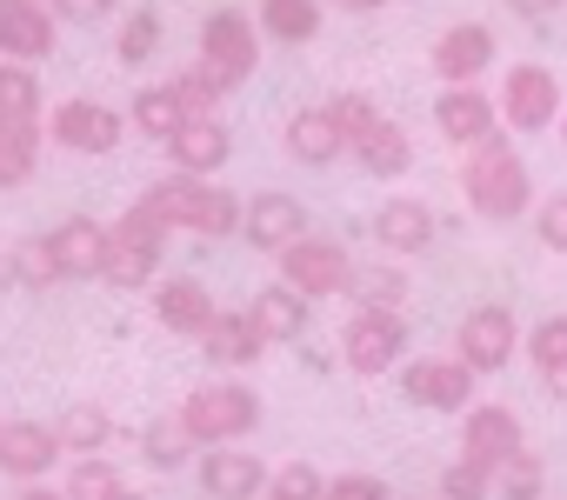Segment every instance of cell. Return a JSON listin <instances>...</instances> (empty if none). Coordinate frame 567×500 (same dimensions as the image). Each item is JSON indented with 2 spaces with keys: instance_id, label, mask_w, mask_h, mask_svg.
<instances>
[{
  "instance_id": "cell-12",
  "label": "cell",
  "mask_w": 567,
  "mask_h": 500,
  "mask_svg": "<svg viewBox=\"0 0 567 500\" xmlns=\"http://www.w3.org/2000/svg\"><path fill=\"white\" fill-rule=\"evenodd\" d=\"M494 28H481V21H454L441 41H434V81H447V87H474L487 67H494Z\"/></svg>"
},
{
  "instance_id": "cell-25",
  "label": "cell",
  "mask_w": 567,
  "mask_h": 500,
  "mask_svg": "<svg viewBox=\"0 0 567 500\" xmlns=\"http://www.w3.org/2000/svg\"><path fill=\"white\" fill-rule=\"evenodd\" d=\"M254 34L274 41V48H301V41H315V34H321V0H260Z\"/></svg>"
},
{
  "instance_id": "cell-38",
  "label": "cell",
  "mask_w": 567,
  "mask_h": 500,
  "mask_svg": "<svg viewBox=\"0 0 567 500\" xmlns=\"http://www.w3.org/2000/svg\"><path fill=\"white\" fill-rule=\"evenodd\" d=\"M321 493H328V473L308 467V460L274 467V480H267V500H321Z\"/></svg>"
},
{
  "instance_id": "cell-34",
  "label": "cell",
  "mask_w": 567,
  "mask_h": 500,
  "mask_svg": "<svg viewBox=\"0 0 567 500\" xmlns=\"http://www.w3.org/2000/svg\"><path fill=\"white\" fill-rule=\"evenodd\" d=\"M540 480H547V467H540L534 447H514V454L494 467V493H501V500H540Z\"/></svg>"
},
{
  "instance_id": "cell-2",
  "label": "cell",
  "mask_w": 567,
  "mask_h": 500,
  "mask_svg": "<svg viewBox=\"0 0 567 500\" xmlns=\"http://www.w3.org/2000/svg\"><path fill=\"white\" fill-rule=\"evenodd\" d=\"M174 414L194 434V447H240L260 427V394L247 381H200Z\"/></svg>"
},
{
  "instance_id": "cell-19",
  "label": "cell",
  "mask_w": 567,
  "mask_h": 500,
  "mask_svg": "<svg viewBox=\"0 0 567 500\" xmlns=\"http://www.w3.org/2000/svg\"><path fill=\"white\" fill-rule=\"evenodd\" d=\"M374 240H381V254H427V247H434V207L414 200V194L381 200V213H374Z\"/></svg>"
},
{
  "instance_id": "cell-45",
  "label": "cell",
  "mask_w": 567,
  "mask_h": 500,
  "mask_svg": "<svg viewBox=\"0 0 567 500\" xmlns=\"http://www.w3.org/2000/svg\"><path fill=\"white\" fill-rule=\"evenodd\" d=\"M61 8V21H81V28H94V21H107V8L114 0H54Z\"/></svg>"
},
{
  "instance_id": "cell-36",
  "label": "cell",
  "mask_w": 567,
  "mask_h": 500,
  "mask_svg": "<svg viewBox=\"0 0 567 500\" xmlns=\"http://www.w3.org/2000/svg\"><path fill=\"white\" fill-rule=\"evenodd\" d=\"M181 121H187V114H181V101L167 94V81H161V87H141V94H134V127H141L147 140H167V134H174Z\"/></svg>"
},
{
  "instance_id": "cell-51",
  "label": "cell",
  "mask_w": 567,
  "mask_h": 500,
  "mask_svg": "<svg viewBox=\"0 0 567 500\" xmlns=\"http://www.w3.org/2000/svg\"><path fill=\"white\" fill-rule=\"evenodd\" d=\"M560 140H567V107H560Z\"/></svg>"
},
{
  "instance_id": "cell-13",
  "label": "cell",
  "mask_w": 567,
  "mask_h": 500,
  "mask_svg": "<svg viewBox=\"0 0 567 500\" xmlns=\"http://www.w3.org/2000/svg\"><path fill=\"white\" fill-rule=\"evenodd\" d=\"M161 147H167V160H174L181 174H194V180H214V174L227 167V154H234V140H227V127H220L214 114H187Z\"/></svg>"
},
{
  "instance_id": "cell-32",
  "label": "cell",
  "mask_w": 567,
  "mask_h": 500,
  "mask_svg": "<svg viewBox=\"0 0 567 500\" xmlns=\"http://www.w3.org/2000/svg\"><path fill=\"white\" fill-rule=\"evenodd\" d=\"M0 121H41V81L28 61H0Z\"/></svg>"
},
{
  "instance_id": "cell-5",
  "label": "cell",
  "mask_w": 567,
  "mask_h": 500,
  "mask_svg": "<svg viewBox=\"0 0 567 500\" xmlns=\"http://www.w3.org/2000/svg\"><path fill=\"white\" fill-rule=\"evenodd\" d=\"M254 61H260V34H254V14H240V8H214L207 21H200V74H214V87L220 94H234L247 74H254Z\"/></svg>"
},
{
  "instance_id": "cell-49",
  "label": "cell",
  "mask_w": 567,
  "mask_h": 500,
  "mask_svg": "<svg viewBox=\"0 0 567 500\" xmlns=\"http://www.w3.org/2000/svg\"><path fill=\"white\" fill-rule=\"evenodd\" d=\"M21 500H68V493H48V487H28Z\"/></svg>"
},
{
  "instance_id": "cell-48",
  "label": "cell",
  "mask_w": 567,
  "mask_h": 500,
  "mask_svg": "<svg viewBox=\"0 0 567 500\" xmlns=\"http://www.w3.org/2000/svg\"><path fill=\"white\" fill-rule=\"evenodd\" d=\"M334 8H348V14H374V8H388V0H334Z\"/></svg>"
},
{
  "instance_id": "cell-35",
  "label": "cell",
  "mask_w": 567,
  "mask_h": 500,
  "mask_svg": "<svg viewBox=\"0 0 567 500\" xmlns=\"http://www.w3.org/2000/svg\"><path fill=\"white\" fill-rule=\"evenodd\" d=\"M8 274H14L21 288H54V281H61L48 233H28V240H14V254H8Z\"/></svg>"
},
{
  "instance_id": "cell-16",
  "label": "cell",
  "mask_w": 567,
  "mask_h": 500,
  "mask_svg": "<svg viewBox=\"0 0 567 500\" xmlns=\"http://www.w3.org/2000/svg\"><path fill=\"white\" fill-rule=\"evenodd\" d=\"M200 493L207 500H260L267 460H254L247 447H200Z\"/></svg>"
},
{
  "instance_id": "cell-24",
  "label": "cell",
  "mask_w": 567,
  "mask_h": 500,
  "mask_svg": "<svg viewBox=\"0 0 567 500\" xmlns=\"http://www.w3.org/2000/svg\"><path fill=\"white\" fill-rule=\"evenodd\" d=\"M200 354H207L214 367H254V361L267 354V341L254 334L247 314H214V321L200 327Z\"/></svg>"
},
{
  "instance_id": "cell-50",
  "label": "cell",
  "mask_w": 567,
  "mask_h": 500,
  "mask_svg": "<svg viewBox=\"0 0 567 500\" xmlns=\"http://www.w3.org/2000/svg\"><path fill=\"white\" fill-rule=\"evenodd\" d=\"M121 500H147V493H134V487H127V493H121Z\"/></svg>"
},
{
  "instance_id": "cell-31",
  "label": "cell",
  "mask_w": 567,
  "mask_h": 500,
  "mask_svg": "<svg viewBox=\"0 0 567 500\" xmlns=\"http://www.w3.org/2000/svg\"><path fill=\"white\" fill-rule=\"evenodd\" d=\"M187 454H194V434L181 427V414H161V420H147L141 427V460L147 467H187Z\"/></svg>"
},
{
  "instance_id": "cell-8",
  "label": "cell",
  "mask_w": 567,
  "mask_h": 500,
  "mask_svg": "<svg viewBox=\"0 0 567 500\" xmlns=\"http://www.w3.org/2000/svg\"><path fill=\"white\" fill-rule=\"evenodd\" d=\"M501 121H507L514 134H540V127H554V121H560V81H554L540 61L507 67V81H501Z\"/></svg>"
},
{
  "instance_id": "cell-21",
  "label": "cell",
  "mask_w": 567,
  "mask_h": 500,
  "mask_svg": "<svg viewBox=\"0 0 567 500\" xmlns=\"http://www.w3.org/2000/svg\"><path fill=\"white\" fill-rule=\"evenodd\" d=\"M514 447H527V440H520V414H514V407H467V414H461V454H467V460L501 467Z\"/></svg>"
},
{
  "instance_id": "cell-40",
  "label": "cell",
  "mask_w": 567,
  "mask_h": 500,
  "mask_svg": "<svg viewBox=\"0 0 567 500\" xmlns=\"http://www.w3.org/2000/svg\"><path fill=\"white\" fill-rule=\"evenodd\" d=\"M527 354H534V374H547V367H567V314H547V321H534V334H527Z\"/></svg>"
},
{
  "instance_id": "cell-39",
  "label": "cell",
  "mask_w": 567,
  "mask_h": 500,
  "mask_svg": "<svg viewBox=\"0 0 567 500\" xmlns=\"http://www.w3.org/2000/svg\"><path fill=\"white\" fill-rule=\"evenodd\" d=\"M114 41H121V61H127V67H141V61L161 48V14H154V8H134V14L121 21V34H114Z\"/></svg>"
},
{
  "instance_id": "cell-37",
  "label": "cell",
  "mask_w": 567,
  "mask_h": 500,
  "mask_svg": "<svg viewBox=\"0 0 567 500\" xmlns=\"http://www.w3.org/2000/svg\"><path fill=\"white\" fill-rule=\"evenodd\" d=\"M494 493V467H481V460H447L441 467V500H487Z\"/></svg>"
},
{
  "instance_id": "cell-23",
  "label": "cell",
  "mask_w": 567,
  "mask_h": 500,
  "mask_svg": "<svg viewBox=\"0 0 567 500\" xmlns=\"http://www.w3.org/2000/svg\"><path fill=\"white\" fill-rule=\"evenodd\" d=\"M240 314L254 321V334H260L267 347H288V341H301V334H308V314H315V308H308L295 288H260Z\"/></svg>"
},
{
  "instance_id": "cell-30",
  "label": "cell",
  "mask_w": 567,
  "mask_h": 500,
  "mask_svg": "<svg viewBox=\"0 0 567 500\" xmlns=\"http://www.w3.org/2000/svg\"><path fill=\"white\" fill-rule=\"evenodd\" d=\"M41 160V121H0V187H21Z\"/></svg>"
},
{
  "instance_id": "cell-11",
  "label": "cell",
  "mask_w": 567,
  "mask_h": 500,
  "mask_svg": "<svg viewBox=\"0 0 567 500\" xmlns=\"http://www.w3.org/2000/svg\"><path fill=\"white\" fill-rule=\"evenodd\" d=\"M401 394L427 414H467L474 407V374L461 361H401Z\"/></svg>"
},
{
  "instance_id": "cell-3",
  "label": "cell",
  "mask_w": 567,
  "mask_h": 500,
  "mask_svg": "<svg viewBox=\"0 0 567 500\" xmlns=\"http://www.w3.org/2000/svg\"><path fill=\"white\" fill-rule=\"evenodd\" d=\"M147 207H154L167 227H187V233H207V240H227V233H240V194H227L220 180L174 174V180L147 187Z\"/></svg>"
},
{
  "instance_id": "cell-42",
  "label": "cell",
  "mask_w": 567,
  "mask_h": 500,
  "mask_svg": "<svg viewBox=\"0 0 567 500\" xmlns=\"http://www.w3.org/2000/svg\"><path fill=\"white\" fill-rule=\"evenodd\" d=\"M328 114H334V127H341V140H348V147L381 121V107H374L368 94H334V101H328Z\"/></svg>"
},
{
  "instance_id": "cell-6",
  "label": "cell",
  "mask_w": 567,
  "mask_h": 500,
  "mask_svg": "<svg viewBox=\"0 0 567 500\" xmlns=\"http://www.w3.org/2000/svg\"><path fill=\"white\" fill-rule=\"evenodd\" d=\"M280 274H288V288L301 301H334V294H348L354 254L341 240H328V233H301V240L280 247Z\"/></svg>"
},
{
  "instance_id": "cell-44",
  "label": "cell",
  "mask_w": 567,
  "mask_h": 500,
  "mask_svg": "<svg viewBox=\"0 0 567 500\" xmlns=\"http://www.w3.org/2000/svg\"><path fill=\"white\" fill-rule=\"evenodd\" d=\"M534 227H540V247H554V254H567V187L540 200V213H534Z\"/></svg>"
},
{
  "instance_id": "cell-7",
  "label": "cell",
  "mask_w": 567,
  "mask_h": 500,
  "mask_svg": "<svg viewBox=\"0 0 567 500\" xmlns=\"http://www.w3.org/2000/svg\"><path fill=\"white\" fill-rule=\"evenodd\" d=\"M401 361H408V314H401V308H361V314L348 321V334H341V367L381 381V374L401 367Z\"/></svg>"
},
{
  "instance_id": "cell-33",
  "label": "cell",
  "mask_w": 567,
  "mask_h": 500,
  "mask_svg": "<svg viewBox=\"0 0 567 500\" xmlns=\"http://www.w3.org/2000/svg\"><path fill=\"white\" fill-rule=\"evenodd\" d=\"M68 500H121L127 493V480H121V467H107L101 454H81L74 467H68V487H61Z\"/></svg>"
},
{
  "instance_id": "cell-26",
  "label": "cell",
  "mask_w": 567,
  "mask_h": 500,
  "mask_svg": "<svg viewBox=\"0 0 567 500\" xmlns=\"http://www.w3.org/2000/svg\"><path fill=\"white\" fill-rule=\"evenodd\" d=\"M341 147H348V140H341V127H334L328 101H321V107H301V114L288 121V154H295V160H308V167H328Z\"/></svg>"
},
{
  "instance_id": "cell-41",
  "label": "cell",
  "mask_w": 567,
  "mask_h": 500,
  "mask_svg": "<svg viewBox=\"0 0 567 500\" xmlns=\"http://www.w3.org/2000/svg\"><path fill=\"white\" fill-rule=\"evenodd\" d=\"M167 94L181 101V114H214V101H220L214 74H200V67H181V74L167 81Z\"/></svg>"
},
{
  "instance_id": "cell-1",
  "label": "cell",
  "mask_w": 567,
  "mask_h": 500,
  "mask_svg": "<svg viewBox=\"0 0 567 500\" xmlns=\"http://www.w3.org/2000/svg\"><path fill=\"white\" fill-rule=\"evenodd\" d=\"M461 187H467V207H474L481 220H520V213H527V200H534L527 160L507 147V134H501V127H494L481 147H467Z\"/></svg>"
},
{
  "instance_id": "cell-28",
  "label": "cell",
  "mask_w": 567,
  "mask_h": 500,
  "mask_svg": "<svg viewBox=\"0 0 567 500\" xmlns=\"http://www.w3.org/2000/svg\"><path fill=\"white\" fill-rule=\"evenodd\" d=\"M54 440H61V454H101V447L114 440V414L94 407V400H74V407L54 420Z\"/></svg>"
},
{
  "instance_id": "cell-20",
  "label": "cell",
  "mask_w": 567,
  "mask_h": 500,
  "mask_svg": "<svg viewBox=\"0 0 567 500\" xmlns=\"http://www.w3.org/2000/svg\"><path fill=\"white\" fill-rule=\"evenodd\" d=\"M434 127H441L447 147H481V140L501 127V114H494L487 94H474V87H447V94H434Z\"/></svg>"
},
{
  "instance_id": "cell-22",
  "label": "cell",
  "mask_w": 567,
  "mask_h": 500,
  "mask_svg": "<svg viewBox=\"0 0 567 500\" xmlns=\"http://www.w3.org/2000/svg\"><path fill=\"white\" fill-rule=\"evenodd\" d=\"M220 314V301L194 281V274H174V281H161L154 288V321L167 327V334H194L200 341V327Z\"/></svg>"
},
{
  "instance_id": "cell-29",
  "label": "cell",
  "mask_w": 567,
  "mask_h": 500,
  "mask_svg": "<svg viewBox=\"0 0 567 500\" xmlns=\"http://www.w3.org/2000/svg\"><path fill=\"white\" fill-rule=\"evenodd\" d=\"M348 301H354V314H361V308H408V274H401L394 261L354 268V274H348Z\"/></svg>"
},
{
  "instance_id": "cell-47",
  "label": "cell",
  "mask_w": 567,
  "mask_h": 500,
  "mask_svg": "<svg viewBox=\"0 0 567 500\" xmlns=\"http://www.w3.org/2000/svg\"><path fill=\"white\" fill-rule=\"evenodd\" d=\"M540 387H547L554 400H567V367H547V374H540Z\"/></svg>"
},
{
  "instance_id": "cell-27",
  "label": "cell",
  "mask_w": 567,
  "mask_h": 500,
  "mask_svg": "<svg viewBox=\"0 0 567 500\" xmlns=\"http://www.w3.org/2000/svg\"><path fill=\"white\" fill-rule=\"evenodd\" d=\"M354 154H361V167H368V174H381V180H394V174H408V167H414V147H408L401 121H388V114L354 140Z\"/></svg>"
},
{
  "instance_id": "cell-18",
  "label": "cell",
  "mask_w": 567,
  "mask_h": 500,
  "mask_svg": "<svg viewBox=\"0 0 567 500\" xmlns=\"http://www.w3.org/2000/svg\"><path fill=\"white\" fill-rule=\"evenodd\" d=\"M61 460V440L48 420H0V473L14 480H41Z\"/></svg>"
},
{
  "instance_id": "cell-15",
  "label": "cell",
  "mask_w": 567,
  "mask_h": 500,
  "mask_svg": "<svg viewBox=\"0 0 567 500\" xmlns=\"http://www.w3.org/2000/svg\"><path fill=\"white\" fill-rule=\"evenodd\" d=\"M48 247H54L61 281H101V268H107V227H101L94 213H68V220L48 233Z\"/></svg>"
},
{
  "instance_id": "cell-17",
  "label": "cell",
  "mask_w": 567,
  "mask_h": 500,
  "mask_svg": "<svg viewBox=\"0 0 567 500\" xmlns=\"http://www.w3.org/2000/svg\"><path fill=\"white\" fill-rule=\"evenodd\" d=\"M0 54L28 61V67L54 54V8L48 0H0Z\"/></svg>"
},
{
  "instance_id": "cell-9",
  "label": "cell",
  "mask_w": 567,
  "mask_h": 500,
  "mask_svg": "<svg viewBox=\"0 0 567 500\" xmlns=\"http://www.w3.org/2000/svg\"><path fill=\"white\" fill-rule=\"evenodd\" d=\"M121 134H127V121L107 101H61L48 114V140L68 147V154H114Z\"/></svg>"
},
{
  "instance_id": "cell-43",
  "label": "cell",
  "mask_w": 567,
  "mask_h": 500,
  "mask_svg": "<svg viewBox=\"0 0 567 500\" xmlns=\"http://www.w3.org/2000/svg\"><path fill=\"white\" fill-rule=\"evenodd\" d=\"M321 500H394V487H388L381 473L348 467V473H334V480H328V493H321Z\"/></svg>"
},
{
  "instance_id": "cell-4",
  "label": "cell",
  "mask_w": 567,
  "mask_h": 500,
  "mask_svg": "<svg viewBox=\"0 0 567 500\" xmlns=\"http://www.w3.org/2000/svg\"><path fill=\"white\" fill-rule=\"evenodd\" d=\"M167 220L147 207V194L107 227V268H101V281H114L121 294H134V288H147L154 281V268H161V254H167Z\"/></svg>"
},
{
  "instance_id": "cell-14",
  "label": "cell",
  "mask_w": 567,
  "mask_h": 500,
  "mask_svg": "<svg viewBox=\"0 0 567 500\" xmlns=\"http://www.w3.org/2000/svg\"><path fill=\"white\" fill-rule=\"evenodd\" d=\"M240 233L260 247V254H280L288 240L308 233V207L295 194H247L240 200Z\"/></svg>"
},
{
  "instance_id": "cell-10",
  "label": "cell",
  "mask_w": 567,
  "mask_h": 500,
  "mask_svg": "<svg viewBox=\"0 0 567 500\" xmlns=\"http://www.w3.org/2000/svg\"><path fill=\"white\" fill-rule=\"evenodd\" d=\"M514 347H520V327H514L507 308H474L461 321V334H454V361L467 374H501L514 361Z\"/></svg>"
},
{
  "instance_id": "cell-46",
  "label": "cell",
  "mask_w": 567,
  "mask_h": 500,
  "mask_svg": "<svg viewBox=\"0 0 567 500\" xmlns=\"http://www.w3.org/2000/svg\"><path fill=\"white\" fill-rule=\"evenodd\" d=\"M501 8H507V14H520V21H554L567 0H501Z\"/></svg>"
}]
</instances>
